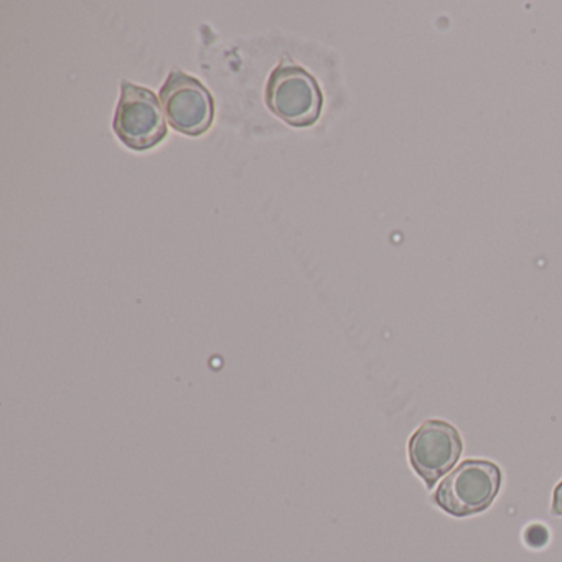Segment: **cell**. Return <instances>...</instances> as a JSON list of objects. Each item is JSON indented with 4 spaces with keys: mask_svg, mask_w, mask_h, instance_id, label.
Returning <instances> with one entry per match:
<instances>
[{
    "mask_svg": "<svg viewBox=\"0 0 562 562\" xmlns=\"http://www.w3.org/2000/svg\"><path fill=\"white\" fill-rule=\"evenodd\" d=\"M462 450L459 430L452 424L439 419L424 423L411 436L407 446L411 467L429 490L459 462Z\"/></svg>",
    "mask_w": 562,
    "mask_h": 562,
    "instance_id": "cell-5",
    "label": "cell"
},
{
    "mask_svg": "<svg viewBox=\"0 0 562 562\" xmlns=\"http://www.w3.org/2000/svg\"><path fill=\"white\" fill-rule=\"evenodd\" d=\"M266 103L289 126L308 127L321 120L324 97L307 70L281 64L269 77Z\"/></svg>",
    "mask_w": 562,
    "mask_h": 562,
    "instance_id": "cell-2",
    "label": "cell"
},
{
    "mask_svg": "<svg viewBox=\"0 0 562 562\" xmlns=\"http://www.w3.org/2000/svg\"><path fill=\"white\" fill-rule=\"evenodd\" d=\"M502 470L490 460L469 459L440 483L432 502L456 518L485 512L499 493Z\"/></svg>",
    "mask_w": 562,
    "mask_h": 562,
    "instance_id": "cell-1",
    "label": "cell"
},
{
    "mask_svg": "<svg viewBox=\"0 0 562 562\" xmlns=\"http://www.w3.org/2000/svg\"><path fill=\"white\" fill-rule=\"evenodd\" d=\"M164 114L162 103L154 91L123 81L114 114V133L130 149H153L169 133Z\"/></svg>",
    "mask_w": 562,
    "mask_h": 562,
    "instance_id": "cell-3",
    "label": "cell"
},
{
    "mask_svg": "<svg viewBox=\"0 0 562 562\" xmlns=\"http://www.w3.org/2000/svg\"><path fill=\"white\" fill-rule=\"evenodd\" d=\"M160 103L170 126L186 136H202L215 121V100L205 85L173 70L160 90Z\"/></svg>",
    "mask_w": 562,
    "mask_h": 562,
    "instance_id": "cell-4",
    "label": "cell"
},
{
    "mask_svg": "<svg viewBox=\"0 0 562 562\" xmlns=\"http://www.w3.org/2000/svg\"><path fill=\"white\" fill-rule=\"evenodd\" d=\"M552 515L562 516V482L558 483L554 488V495H552Z\"/></svg>",
    "mask_w": 562,
    "mask_h": 562,
    "instance_id": "cell-6",
    "label": "cell"
}]
</instances>
